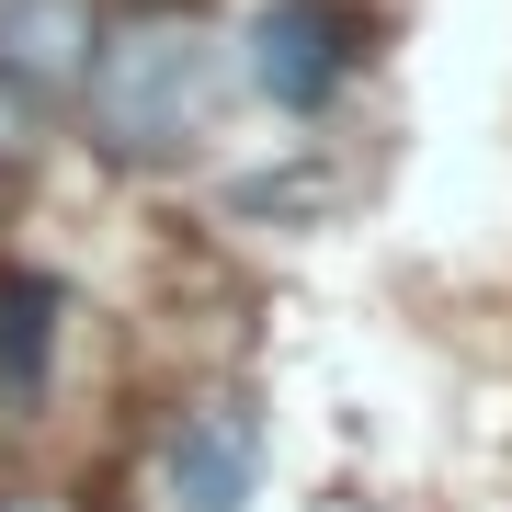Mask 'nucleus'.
Masks as SVG:
<instances>
[{
    "label": "nucleus",
    "instance_id": "nucleus-1",
    "mask_svg": "<svg viewBox=\"0 0 512 512\" xmlns=\"http://www.w3.org/2000/svg\"><path fill=\"white\" fill-rule=\"evenodd\" d=\"M217 80H228V35L183 0H160V12H126L114 35H92V80H80V103H92V137L103 160H194L205 126H217Z\"/></svg>",
    "mask_w": 512,
    "mask_h": 512
},
{
    "label": "nucleus",
    "instance_id": "nucleus-2",
    "mask_svg": "<svg viewBox=\"0 0 512 512\" xmlns=\"http://www.w3.org/2000/svg\"><path fill=\"white\" fill-rule=\"evenodd\" d=\"M262 467H274V444H262V410L239 387L171 410V433H160V501L171 512H251Z\"/></svg>",
    "mask_w": 512,
    "mask_h": 512
},
{
    "label": "nucleus",
    "instance_id": "nucleus-3",
    "mask_svg": "<svg viewBox=\"0 0 512 512\" xmlns=\"http://www.w3.org/2000/svg\"><path fill=\"white\" fill-rule=\"evenodd\" d=\"M239 69H251V92L274 114H330L342 80L365 69V23H353L342 0H274V12L251 23V46H239Z\"/></svg>",
    "mask_w": 512,
    "mask_h": 512
},
{
    "label": "nucleus",
    "instance_id": "nucleus-4",
    "mask_svg": "<svg viewBox=\"0 0 512 512\" xmlns=\"http://www.w3.org/2000/svg\"><path fill=\"white\" fill-rule=\"evenodd\" d=\"M92 0H0V80L23 103H69L92 80Z\"/></svg>",
    "mask_w": 512,
    "mask_h": 512
},
{
    "label": "nucleus",
    "instance_id": "nucleus-5",
    "mask_svg": "<svg viewBox=\"0 0 512 512\" xmlns=\"http://www.w3.org/2000/svg\"><path fill=\"white\" fill-rule=\"evenodd\" d=\"M46 387H57V285L12 274L0 285V421L46 410Z\"/></svg>",
    "mask_w": 512,
    "mask_h": 512
},
{
    "label": "nucleus",
    "instance_id": "nucleus-6",
    "mask_svg": "<svg viewBox=\"0 0 512 512\" xmlns=\"http://www.w3.org/2000/svg\"><path fill=\"white\" fill-rule=\"evenodd\" d=\"M0 512H69V501H35V490H12V501H0Z\"/></svg>",
    "mask_w": 512,
    "mask_h": 512
}]
</instances>
